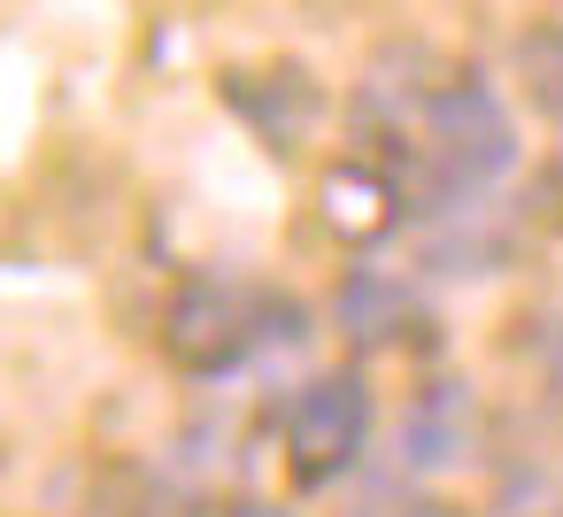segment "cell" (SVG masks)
I'll use <instances>...</instances> for the list:
<instances>
[{"label": "cell", "instance_id": "cell-5", "mask_svg": "<svg viewBox=\"0 0 563 517\" xmlns=\"http://www.w3.org/2000/svg\"><path fill=\"white\" fill-rule=\"evenodd\" d=\"M371 517H455L448 502H378Z\"/></svg>", "mask_w": 563, "mask_h": 517}, {"label": "cell", "instance_id": "cell-4", "mask_svg": "<svg viewBox=\"0 0 563 517\" xmlns=\"http://www.w3.org/2000/svg\"><path fill=\"white\" fill-rule=\"evenodd\" d=\"M525 70H532L540 109H555V117H563V32H555V40H532V47H525Z\"/></svg>", "mask_w": 563, "mask_h": 517}, {"label": "cell", "instance_id": "cell-3", "mask_svg": "<svg viewBox=\"0 0 563 517\" xmlns=\"http://www.w3.org/2000/svg\"><path fill=\"white\" fill-rule=\"evenodd\" d=\"M363 432H371V394L355 371H324L294 417H286V471L301 486H332L355 455H363Z\"/></svg>", "mask_w": 563, "mask_h": 517}, {"label": "cell", "instance_id": "cell-2", "mask_svg": "<svg viewBox=\"0 0 563 517\" xmlns=\"http://www.w3.org/2000/svg\"><path fill=\"white\" fill-rule=\"evenodd\" d=\"M278 317H286V309H278L271 294H255V286H224V278H201V286H186V294L170 301V317H163V348H170L178 371H194V378H224V371H240V363L271 340Z\"/></svg>", "mask_w": 563, "mask_h": 517}, {"label": "cell", "instance_id": "cell-6", "mask_svg": "<svg viewBox=\"0 0 563 517\" xmlns=\"http://www.w3.org/2000/svg\"><path fill=\"white\" fill-rule=\"evenodd\" d=\"M540 355H548V378H555V394H563V317H555V332H548Z\"/></svg>", "mask_w": 563, "mask_h": 517}, {"label": "cell", "instance_id": "cell-7", "mask_svg": "<svg viewBox=\"0 0 563 517\" xmlns=\"http://www.w3.org/2000/svg\"><path fill=\"white\" fill-rule=\"evenodd\" d=\"M240 517H286V509H263V502H255V509H240Z\"/></svg>", "mask_w": 563, "mask_h": 517}, {"label": "cell", "instance_id": "cell-1", "mask_svg": "<svg viewBox=\"0 0 563 517\" xmlns=\"http://www.w3.org/2000/svg\"><path fill=\"white\" fill-rule=\"evenodd\" d=\"M401 132H409V170H417V186L432 201H471V194H486L517 163L509 109L486 86H471V78L401 101Z\"/></svg>", "mask_w": 563, "mask_h": 517}]
</instances>
